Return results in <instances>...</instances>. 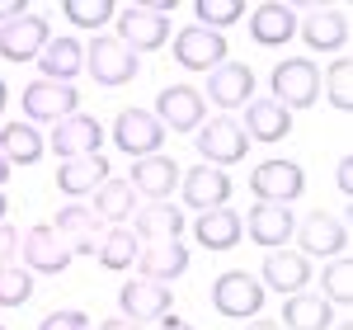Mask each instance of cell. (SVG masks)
I'll return each instance as SVG.
<instances>
[{
  "label": "cell",
  "mask_w": 353,
  "mask_h": 330,
  "mask_svg": "<svg viewBox=\"0 0 353 330\" xmlns=\"http://www.w3.org/2000/svg\"><path fill=\"white\" fill-rule=\"evenodd\" d=\"M5 179H10V161L0 156V189H5Z\"/></svg>",
  "instance_id": "bcb514c9"
},
{
  "label": "cell",
  "mask_w": 353,
  "mask_h": 330,
  "mask_svg": "<svg viewBox=\"0 0 353 330\" xmlns=\"http://www.w3.org/2000/svg\"><path fill=\"white\" fill-rule=\"evenodd\" d=\"M137 269H141L137 278H151V283H165V288H170L174 278H184V269H189V246H184V241H156V246H141Z\"/></svg>",
  "instance_id": "7402d4cb"
},
{
  "label": "cell",
  "mask_w": 353,
  "mask_h": 330,
  "mask_svg": "<svg viewBox=\"0 0 353 330\" xmlns=\"http://www.w3.org/2000/svg\"><path fill=\"white\" fill-rule=\"evenodd\" d=\"M321 298H325L334 311L353 302V264L349 260H330L321 269Z\"/></svg>",
  "instance_id": "836d02e7"
},
{
  "label": "cell",
  "mask_w": 353,
  "mask_h": 330,
  "mask_svg": "<svg viewBox=\"0 0 353 330\" xmlns=\"http://www.w3.org/2000/svg\"><path fill=\"white\" fill-rule=\"evenodd\" d=\"M43 133L33 128V123H5L0 128V156L10 161V170L14 165H38L43 161Z\"/></svg>",
  "instance_id": "1f68e13d"
},
{
  "label": "cell",
  "mask_w": 353,
  "mask_h": 330,
  "mask_svg": "<svg viewBox=\"0 0 353 330\" xmlns=\"http://www.w3.org/2000/svg\"><path fill=\"white\" fill-rule=\"evenodd\" d=\"M85 71L94 76L99 85H128L137 81V71H141V57L128 48V43H118L113 33H94L90 43H85Z\"/></svg>",
  "instance_id": "7a4b0ae2"
},
{
  "label": "cell",
  "mask_w": 353,
  "mask_h": 330,
  "mask_svg": "<svg viewBox=\"0 0 353 330\" xmlns=\"http://www.w3.org/2000/svg\"><path fill=\"white\" fill-rule=\"evenodd\" d=\"M241 133H245L250 142H264V146H273V142H283L288 133H292V113L283 109V104H273V99H250V104H245Z\"/></svg>",
  "instance_id": "cb8c5ba5"
},
{
  "label": "cell",
  "mask_w": 353,
  "mask_h": 330,
  "mask_svg": "<svg viewBox=\"0 0 353 330\" xmlns=\"http://www.w3.org/2000/svg\"><path fill=\"white\" fill-rule=\"evenodd\" d=\"M137 241L141 246H156V241H179L184 236V213L165 198V203H146V208H137Z\"/></svg>",
  "instance_id": "4316f807"
},
{
  "label": "cell",
  "mask_w": 353,
  "mask_h": 330,
  "mask_svg": "<svg viewBox=\"0 0 353 330\" xmlns=\"http://www.w3.org/2000/svg\"><path fill=\"white\" fill-rule=\"evenodd\" d=\"M0 330H5V326H0Z\"/></svg>",
  "instance_id": "f907efd6"
},
{
  "label": "cell",
  "mask_w": 353,
  "mask_h": 330,
  "mask_svg": "<svg viewBox=\"0 0 353 330\" xmlns=\"http://www.w3.org/2000/svg\"><path fill=\"white\" fill-rule=\"evenodd\" d=\"M61 14H66L76 28H94V33H104V24H113L118 10H113L109 0H66Z\"/></svg>",
  "instance_id": "d590c367"
},
{
  "label": "cell",
  "mask_w": 353,
  "mask_h": 330,
  "mask_svg": "<svg viewBox=\"0 0 353 330\" xmlns=\"http://www.w3.org/2000/svg\"><path fill=\"white\" fill-rule=\"evenodd\" d=\"M113 24H118V43H128L137 57L141 52H156L170 43V14H156V10H146V5H128V10H118L113 14Z\"/></svg>",
  "instance_id": "52a82bcc"
},
{
  "label": "cell",
  "mask_w": 353,
  "mask_h": 330,
  "mask_svg": "<svg viewBox=\"0 0 353 330\" xmlns=\"http://www.w3.org/2000/svg\"><path fill=\"white\" fill-rule=\"evenodd\" d=\"M264 283L245 269H226V274L212 278V307H217L226 321H254L264 311Z\"/></svg>",
  "instance_id": "3957f363"
},
{
  "label": "cell",
  "mask_w": 353,
  "mask_h": 330,
  "mask_svg": "<svg viewBox=\"0 0 353 330\" xmlns=\"http://www.w3.org/2000/svg\"><path fill=\"white\" fill-rule=\"evenodd\" d=\"M118 307H123V321H161V316H170V307H174V298H170V288L165 283H151V278H128L123 288H118Z\"/></svg>",
  "instance_id": "ac0fdd59"
},
{
  "label": "cell",
  "mask_w": 353,
  "mask_h": 330,
  "mask_svg": "<svg viewBox=\"0 0 353 330\" xmlns=\"http://www.w3.org/2000/svg\"><path fill=\"white\" fill-rule=\"evenodd\" d=\"M33 298V274L19 264H5L0 269V307H24Z\"/></svg>",
  "instance_id": "74e56055"
},
{
  "label": "cell",
  "mask_w": 353,
  "mask_h": 330,
  "mask_svg": "<svg viewBox=\"0 0 353 330\" xmlns=\"http://www.w3.org/2000/svg\"><path fill=\"white\" fill-rule=\"evenodd\" d=\"M151 113L161 118L165 133H198L203 118H208V104H203V95L193 85H165L156 95V109Z\"/></svg>",
  "instance_id": "30bf717a"
},
{
  "label": "cell",
  "mask_w": 353,
  "mask_h": 330,
  "mask_svg": "<svg viewBox=\"0 0 353 330\" xmlns=\"http://www.w3.org/2000/svg\"><path fill=\"white\" fill-rule=\"evenodd\" d=\"M198 156L203 165H236L250 156V137L241 133V118H203V128H198Z\"/></svg>",
  "instance_id": "8992f818"
},
{
  "label": "cell",
  "mask_w": 353,
  "mask_h": 330,
  "mask_svg": "<svg viewBox=\"0 0 353 330\" xmlns=\"http://www.w3.org/2000/svg\"><path fill=\"white\" fill-rule=\"evenodd\" d=\"M90 213H94L99 222H113V226H123V222L137 213V189L128 184V179H113V175H109L99 189L90 193Z\"/></svg>",
  "instance_id": "4dcf8cb0"
},
{
  "label": "cell",
  "mask_w": 353,
  "mask_h": 330,
  "mask_svg": "<svg viewBox=\"0 0 353 330\" xmlns=\"http://www.w3.org/2000/svg\"><path fill=\"white\" fill-rule=\"evenodd\" d=\"M109 179V156H81V161H61L57 170V189L66 198H85Z\"/></svg>",
  "instance_id": "f546056e"
},
{
  "label": "cell",
  "mask_w": 353,
  "mask_h": 330,
  "mask_svg": "<svg viewBox=\"0 0 353 330\" xmlns=\"http://www.w3.org/2000/svg\"><path fill=\"white\" fill-rule=\"evenodd\" d=\"M301 241V255H321V260H339L344 246H349V222L334 217V213H311V217L297 222L292 231Z\"/></svg>",
  "instance_id": "9a60e30c"
},
{
  "label": "cell",
  "mask_w": 353,
  "mask_h": 330,
  "mask_svg": "<svg viewBox=\"0 0 353 330\" xmlns=\"http://www.w3.org/2000/svg\"><path fill=\"white\" fill-rule=\"evenodd\" d=\"M156 330H198L193 321H184V316H161L156 321Z\"/></svg>",
  "instance_id": "b9f144b4"
},
{
  "label": "cell",
  "mask_w": 353,
  "mask_h": 330,
  "mask_svg": "<svg viewBox=\"0 0 353 330\" xmlns=\"http://www.w3.org/2000/svg\"><path fill=\"white\" fill-rule=\"evenodd\" d=\"M48 43H52L48 14H19V19L0 24V57L5 61H38Z\"/></svg>",
  "instance_id": "4fadbf2b"
},
{
  "label": "cell",
  "mask_w": 353,
  "mask_h": 330,
  "mask_svg": "<svg viewBox=\"0 0 353 330\" xmlns=\"http://www.w3.org/2000/svg\"><path fill=\"white\" fill-rule=\"evenodd\" d=\"M137 255H141L137 231H128V226H113V231H104V241H99V264H104V269H132Z\"/></svg>",
  "instance_id": "d6a6232c"
},
{
  "label": "cell",
  "mask_w": 353,
  "mask_h": 330,
  "mask_svg": "<svg viewBox=\"0 0 353 330\" xmlns=\"http://www.w3.org/2000/svg\"><path fill=\"white\" fill-rule=\"evenodd\" d=\"M334 316H339V311H334L321 293H292L288 307H283V321H278V326L283 330H330Z\"/></svg>",
  "instance_id": "f1b7e54d"
},
{
  "label": "cell",
  "mask_w": 353,
  "mask_h": 330,
  "mask_svg": "<svg viewBox=\"0 0 353 330\" xmlns=\"http://www.w3.org/2000/svg\"><path fill=\"white\" fill-rule=\"evenodd\" d=\"M174 61L184 66V71H217L221 61H231V43L221 38V33H212V28H203V24H189V28H179L174 33Z\"/></svg>",
  "instance_id": "ba28073f"
},
{
  "label": "cell",
  "mask_w": 353,
  "mask_h": 330,
  "mask_svg": "<svg viewBox=\"0 0 353 330\" xmlns=\"http://www.w3.org/2000/svg\"><path fill=\"white\" fill-rule=\"evenodd\" d=\"M5 213H10V198H5V193H0V222H5Z\"/></svg>",
  "instance_id": "7dc6e473"
},
{
  "label": "cell",
  "mask_w": 353,
  "mask_h": 330,
  "mask_svg": "<svg viewBox=\"0 0 353 330\" xmlns=\"http://www.w3.org/2000/svg\"><path fill=\"white\" fill-rule=\"evenodd\" d=\"M264 293H283V298H292V293H306V283H311V260L301 255V250H269L264 255Z\"/></svg>",
  "instance_id": "d6986e66"
},
{
  "label": "cell",
  "mask_w": 353,
  "mask_h": 330,
  "mask_svg": "<svg viewBox=\"0 0 353 330\" xmlns=\"http://www.w3.org/2000/svg\"><path fill=\"white\" fill-rule=\"evenodd\" d=\"M193 14H198V24H203V28L221 33V28H231V24H241V19H245V0H198Z\"/></svg>",
  "instance_id": "8d00e7d4"
},
{
  "label": "cell",
  "mask_w": 353,
  "mask_h": 330,
  "mask_svg": "<svg viewBox=\"0 0 353 330\" xmlns=\"http://www.w3.org/2000/svg\"><path fill=\"white\" fill-rule=\"evenodd\" d=\"M269 85H273V104H283L288 113L311 109L321 99V66L311 57H288L269 71Z\"/></svg>",
  "instance_id": "6da1fadb"
},
{
  "label": "cell",
  "mask_w": 353,
  "mask_h": 330,
  "mask_svg": "<svg viewBox=\"0 0 353 330\" xmlns=\"http://www.w3.org/2000/svg\"><path fill=\"white\" fill-rule=\"evenodd\" d=\"M99 330H141L137 321H123V316H113V321H99Z\"/></svg>",
  "instance_id": "ee69618b"
},
{
  "label": "cell",
  "mask_w": 353,
  "mask_h": 330,
  "mask_svg": "<svg viewBox=\"0 0 353 330\" xmlns=\"http://www.w3.org/2000/svg\"><path fill=\"white\" fill-rule=\"evenodd\" d=\"M330 330H353V326H349V321H339V326H330Z\"/></svg>",
  "instance_id": "681fc988"
},
{
  "label": "cell",
  "mask_w": 353,
  "mask_h": 330,
  "mask_svg": "<svg viewBox=\"0 0 353 330\" xmlns=\"http://www.w3.org/2000/svg\"><path fill=\"white\" fill-rule=\"evenodd\" d=\"M321 90H325V99H330L339 113L353 109V61H349V57H339L325 76H321Z\"/></svg>",
  "instance_id": "e575fe53"
},
{
  "label": "cell",
  "mask_w": 353,
  "mask_h": 330,
  "mask_svg": "<svg viewBox=\"0 0 353 330\" xmlns=\"http://www.w3.org/2000/svg\"><path fill=\"white\" fill-rule=\"evenodd\" d=\"M179 193L193 213H212V208H226L231 198V175L217 170V165H193L179 175Z\"/></svg>",
  "instance_id": "e0dca14e"
},
{
  "label": "cell",
  "mask_w": 353,
  "mask_h": 330,
  "mask_svg": "<svg viewBox=\"0 0 353 330\" xmlns=\"http://www.w3.org/2000/svg\"><path fill=\"white\" fill-rule=\"evenodd\" d=\"M297 33L311 52H344L349 48V14L344 10H311L297 19Z\"/></svg>",
  "instance_id": "44dd1931"
},
{
  "label": "cell",
  "mask_w": 353,
  "mask_h": 330,
  "mask_svg": "<svg viewBox=\"0 0 353 330\" xmlns=\"http://www.w3.org/2000/svg\"><path fill=\"white\" fill-rule=\"evenodd\" d=\"M113 146H118L123 156H132V161L161 156V146H165L161 118H156L151 109H123L118 118H113Z\"/></svg>",
  "instance_id": "5b68a950"
},
{
  "label": "cell",
  "mask_w": 353,
  "mask_h": 330,
  "mask_svg": "<svg viewBox=\"0 0 353 330\" xmlns=\"http://www.w3.org/2000/svg\"><path fill=\"white\" fill-rule=\"evenodd\" d=\"M61 161H81V156H99V146H104V128H99V118H90V113H71V118H61L52 123V137H48Z\"/></svg>",
  "instance_id": "5bb4252c"
},
{
  "label": "cell",
  "mask_w": 353,
  "mask_h": 330,
  "mask_svg": "<svg viewBox=\"0 0 353 330\" xmlns=\"http://www.w3.org/2000/svg\"><path fill=\"white\" fill-rule=\"evenodd\" d=\"M14 255H19V226L0 222V269H5V264H14Z\"/></svg>",
  "instance_id": "ab89813d"
},
{
  "label": "cell",
  "mask_w": 353,
  "mask_h": 330,
  "mask_svg": "<svg viewBox=\"0 0 353 330\" xmlns=\"http://www.w3.org/2000/svg\"><path fill=\"white\" fill-rule=\"evenodd\" d=\"M241 213L236 208H212V213H198L193 222V241L203 250H231L241 246Z\"/></svg>",
  "instance_id": "83f0119b"
},
{
  "label": "cell",
  "mask_w": 353,
  "mask_h": 330,
  "mask_svg": "<svg viewBox=\"0 0 353 330\" xmlns=\"http://www.w3.org/2000/svg\"><path fill=\"white\" fill-rule=\"evenodd\" d=\"M19 250H24L28 274H61V269H71V250H66V241H61V231H57L52 222L28 226L24 236H19Z\"/></svg>",
  "instance_id": "9c48e42d"
},
{
  "label": "cell",
  "mask_w": 353,
  "mask_h": 330,
  "mask_svg": "<svg viewBox=\"0 0 353 330\" xmlns=\"http://www.w3.org/2000/svg\"><path fill=\"white\" fill-rule=\"evenodd\" d=\"M339 189H353V161H339Z\"/></svg>",
  "instance_id": "7bdbcfd3"
},
{
  "label": "cell",
  "mask_w": 353,
  "mask_h": 330,
  "mask_svg": "<svg viewBox=\"0 0 353 330\" xmlns=\"http://www.w3.org/2000/svg\"><path fill=\"white\" fill-rule=\"evenodd\" d=\"M208 76L212 81L198 90L203 104H212V109H245L254 99V71L245 61H221L217 71H208Z\"/></svg>",
  "instance_id": "7c38bea8"
},
{
  "label": "cell",
  "mask_w": 353,
  "mask_h": 330,
  "mask_svg": "<svg viewBox=\"0 0 353 330\" xmlns=\"http://www.w3.org/2000/svg\"><path fill=\"white\" fill-rule=\"evenodd\" d=\"M38 330H90V316L76 311V307H61V311H48L38 321Z\"/></svg>",
  "instance_id": "f35d334b"
},
{
  "label": "cell",
  "mask_w": 353,
  "mask_h": 330,
  "mask_svg": "<svg viewBox=\"0 0 353 330\" xmlns=\"http://www.w3.org/2000/svg\"><path fill=\"white\" fill-rule=\"evenodd\" d=\"M241 231L254 246L283 250L292 241V231H297V217H292V208H283V203H254L250 217H241Z\"/></svg>",
  "instance_id": "2e32d148"
},
{
  "label": "cell",
  "mask_w": 353,
  "mask_h": 330,
  "mask_svg": "<svg viewBox=\"0 0 353 330\" xmlns=\"http://www.w3.org/2000/svg\"><path fill=\"white\" fill-rule=\"evenodd\" d=\"M245 330H283L278 321H264V316H254V321H245Z\"/></svg>",
  "instance_id": "f6af8a7d"
},
{
  "label": "cell",
  "mask_w": 353,
  "mask_h": 330,
  "mask_svg": "<svg viewBox=\"0 0 353 330\" xmlns=\"http://www.w3.org/2000/svg\"><path fill=\"white\" fill-rule=\"evenodd\" d=\"M57 231H61V241L71 250V260L76 255H99V241H104V231H99V217L90 213V203H66L52 222Z\"/></svg>",
  "instance_id": "ffe728a7"
},
{
  "label": "cell",
  "mask_w": 353,
  "mask_h": 330,
  "mask_svg": "<svg viewBox=\"0 0 353 330\" xmlns=\"http://www.w3.org/2000/svg\"><path fill=\"white\" fill-rule=\"evenodd\" d=\"M5 104H10V90H5V81H0V109H5Z\"/></svg>",
  "instance_id": "c3c4849f"
},
{
  "label": "cell",
  "mask_w": 353,
  "mask_h": 330,
  "mask_svg": "<svg viewBox=\"0 0 353 330\" xmlns=\"http://www.w3.org/2000/svg\"><path fill=\"white\" fill-rule=\"evenodd\" d=\"M250 193H254L259 203H283V208H292L301 193H306V170H301L297 161L269 156V161L254 165V175H250Z\"/></svg>",
  "instance_id": "277c9868"
},
{
  "label": "cell",
  "mask_w": 353,
  "mask_h": 330,
  "mask_svg": "<svg viewBox=\"0 0 353 330\" xmlns=\"http://www.w3.org/2000/svg\"><path fill=\"white\" fill-rule=\"evenodd\" d=\"M179 165L170 161V156H141V161H132V184L137 193H146V203H165V193H174V184H179Z\"/></svg>",
  "instance_id": "d4e9b609"
},
{
  "label": "cell",
  "mask_w": 353,
  "mask_h": 330,
  "mask_svg": "<svg viewBox=\"0 0 353 330\" xmlns=\"http://www.w3.org/2000/svg\"><path fill=\"white\" fill-rule=\"evenodd\" d=\"M19 14H24V0H0V24L19 19Z\"/></svg>",
  "instance_id": "60d3db41"
},
{
  "label": "cell",
  "mask_w": 353,
  "mask_h": 330,
  "mask_svg": "<svg viewBox=\"0 0 353 330\" xmlns=\"http://www.w3.org/2000/svg\"><path fill=\"white\" fill-rule=\"evenodd\" d=\"M71 113H81L76 85H66V81L24 85V118H33V123H61V118H71Z\"/></svg>",
  "instance_id": "8fae6325"
},
{
  "label": "cell",
  "mask_w": 353,
  "mask_h": 330,
  "mask_svg": "<svg viewBox=\"0 0 353 330\" xmlns=\"http://www.w3.org/2000/svg\"><path fill=\"white\" fill-rule=\"evenodd\" d=\"M292 33H297V14H292V5H254L250 10V38L259 43V48H283V43H292Z\"/></svg>",
  "instance_id": "484cf974"
},
{
  "label": "cell",
  "mask_w": 353,
  "mask_h": 330,
  "mask_svg": "<svg viewBox=\"0 0 353 330\" xmlns=\"http://www.w3.org/2000/svg\"><path fill=\"white\" fill-rule=\"evenodd\" d=\"M38 71H43V81H76L85 71V43L76 38V33H61V38H52L43 52H38Z\"/></svg>",
  "instance_id": "603a6c76"
}]
</instances>
